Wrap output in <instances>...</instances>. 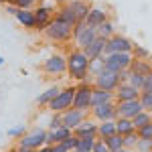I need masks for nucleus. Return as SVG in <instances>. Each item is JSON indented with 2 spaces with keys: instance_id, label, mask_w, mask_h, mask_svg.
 <instances>
[{
  "instance_id": "21",
  "label": "nucleus",
  "mask_w": 152,
  "mask_h": 152,
  "mask_svg": "<svg viewBox=\"0 0 152 152\" xmlns=\"http://www.w3.org/2000/svg\"><path fill=\"white\" fill-rule=\"evenodd\" d=\"M110 102H116L114 91H107V89L94 87V91H91V107H95V105H102V104H110Z\"/></svg>"
},
{
  "instance_id": "13",
  "label": "nucleus",
  "mask_w": 152,
  "mask_h": 152,
  "mask_svg": "<svg viewBox=\"0 0 152 152\" xmlns=\"http://www.w3.org/2000/svg\"><path fill=\"white\" fill-rule=\"evenodd\" d=\"M35 10V20H37V24H35V28L37 31H45L47 28V24L51 23V18L55 16V8L53 6H45V4H41V6H37V8H33Z\"/></svg>"
},
{
  "instance_id": "35",
  "label": "nucleus",
  "mask_w": 152,
  "mask_h": 152,
  "mask_svg": "<svg viewBox=\"0 0 152 152\" xmlns=\"http://www.w3.org/2000/svg\"><path fill=\"white\" fill-rule=\"evenodd\" d=\"M77 140H79V138H77L75 134H71L69 138H65L63 142H59V144H61L67 152H73V150H75V146H77Z\"/></svg>"
},
{
  "instance_id": "3",
  "label": "nucleus",
  "mask_w": 152,
  "mask_h": 152,
  "mask_svg": "<svg viewBox=\"0 0 152 152\" xmlns=\"http://www.w3.org/2000/svg\"><path fill=\"white\" fill-rule=\"evenodd\" d=\"M43 35L51 43H69V41H73V26L67 24L65 20H61L55 14L51 18V23L47 24V28L43 31Z\"/></svg>"
},
{
  "instance_id": "46",
  "label": "nucleus",
  "mask_w": 152,
  "mask_h": 152,
  "mask_svg": "<svg viewBox=\"0 0 152 152\" xmlns=\"http://www.w3.org/2000/svg\"><path fill=\"white\" fill-rule=\"evenodd\" d=\"M35 152H53V146H47V144H45V146H41V148H37Z\"/></svg>"
},
{
  "instance_id": "32",
  "label": "nucleus",
  "mask_w": 152,
  "mask_h": 152,
  "mask_svg": "<svg viewBox=\"0 0 152 152\" xmlns=\"http://www.w3.org/2000/svg\"><path fill=\"white\" fill-rule=\"evenodd\" d=\"M105 65H104V57H97V59H91L89 61V75H97L99 71H104Z\"/></svg>"
},
{
  "instance_id": "16",
  "label": "nucleus",
  "mask_w": 152,
  "mask_h": 152,
  "mask_svg": "<svg viewBox=\"0 0 152 152\" xmlns=\"http://www.w3.org/2000/svg\"><path fill=\"white\" fill-rule=\"evenodd\" d=\"M114 97H116V102H130V99H138L140 97V89H136V87H132L130 83L122 81L118 85V89L114 91Z\"/></svg>"
},
{
  "instance_id": "8",
  "label": "nucleus",
  "mask_w": 152,
  "mask_h": 152,
  "mask_svg": "<svg viewBox=\"0 0 152 152\" xmlns=\"http://www.w3.org/2000/svg\"><path fill=\"white\" fill-rule=\"evenodd\" d=\"M134 61V55L132 53H110V55H104V65L105 69L116 71V73H124V71L130 69Z\"/></svg>"
},
{
  "instance_id": "52",
  "label": "nucleus",
  "mask_w": 152,
  "mask_h": 152,
  "mask_svg": "<svg viewBox=\"0 0 152 152\" xmlns=\"http://www.w3.org/2000/svg\"><path fill=\"white\" fill-rule=\"evenodd\" d=\"M150 118H152V112H150Z\"/></svg>"
},
{
  "instance_id": "12",
  "label": "nucleus",
  "mask_w": 152,
  "mask_h": 152,
  "mask_svg": "<svg viewBox=\"0 0 152 152\" xmlns=\"http://www.w3.org/2000/svg\"><path fill=\"white\" fill-rule=\"evenodd\" d=\"M91 116L95 122H107V120H116L118 118V110H116V102L110 104H102L91 107Z\"/></svg>"
},
{
  "instance_id": "22",
  "label": "nucleus",
  "mask_w": 152,
  "mask_h": 152,
  "mask_svg": "<svg viewBox=\"0 0 152 152\" xmlns=\"http://www.w3.org/2000/svg\"><path fill=\"white\" fill-rule=\"evenodd\" d=\"M14 16H16V20L23 24L24 28H35L37 20H35V10L33 8H18Z\"/></svg>"
},
{
  "instance_id": "43",
  "label": "nucleus",
  "mask_w": 152,
  "mask_h": 152,
  "mask_svg": "<svg viewBox=\"0 0 152 152\" xmlns=\"http://www.w3.org/2000/svg\"><path fill=\"white\" fill-rule=\"evenodd\" d=\"M142 91H150L152 94V73H148L144 77V85H142Z\"/></svg>"
},
{
  "instance_id": "31",
  "label": "nucleus",
  "mask_w": 152,
  "mask_h": 152,
  "mask_svg": "<svg viewBox=\"0 0 152 152\" xmlns=\"http://www.w3.org/2000/svg\"><path fill=\"white\" fill-rule=\"evenodd\" d=\"M148 122H152V118H150V112H138L136 116L132 118V124H134V128L138 130V128H142V126H146Z\"/></svg>"
},
{
  "instance_id": "20",
  "label": "nucleus",
  "mask_w": 152,
  "mask_h": 152,
  "mask_svg": "<svg viewBox=\"0 0 152 152\" xmlns=\"http://www.w3.org/2000/svg\"><path fill=\"white\" fill-rule=\"evenodd\" d=\"M73 134L71 128H65V126H59L55 130H47V146H55L59 142H63L65 138H69Z\"/></svg>"
},
{
  "instance_id": "24",
  "label": "nucleus",
  "mask_w": 152,
  "mask_h": 152,
  "mask_svg": "<svg viewBox=\"0 0 152 152\" xmlns=\"http://www.w3.org/2000/svg\"><path fill=\"white\" fill-rule=\"evenodd\" d=\"M130 69L146 77L148 73H152V63H150V59H134L132 65H130Z\"/></svg>"
},
{
  "instance_id": "1",
  "label": "nucleus",
  "mask_w": 152,
  "mask_h": 152,
  "mask_svg": "<svg viewBox=\"0 0 152 152\" xmlns=\"http://www.w3.org/2000/svg\"><path fill=\"white\" fill-rule=\"evenodd\" d=\"M67 75L73 81H85L89 75V59L79 47L67 53Z\"/></svg>"
},
{
  "instance_id": "45",
  "label": "nucleus",
  "mask_w": 152,
  "mask_h": 152,
  "mask_svg": "<svg viewBox=\"0 0 152 152\" xmlns=\"http://www.w3.org/2000/svg\"><path fill=\"white\" fill-rule=\"evenodd\" d=\"M16 10H18L16 6H12V4H6V12H8V14H12V16H14V14H16Z\"/></svg>"
},
{
  "instance_id": "25",
  "label": "nucleus",
  "mask_w": 152,
  "mask_h": 152,
  "mask_svg": "<svg viewBox=\"0 0 152 152\" xmlns=\"http://www.w3.org/2000/svg\"><path fill=\"white\" fill-rule=\"evenodd\" d=\"M116 132L120 136H128L132 132H136V128H134L132 120H128V118H116Z\"/></svg>"
},
{
  "instance_id": "41",
  "label": "nucleus",
  "mask_w": 152,
  "mask_h": 152,
  "mask_svg": "<svg viewBox=\"0 0 152 152\" xmlns=\"http://www.w3.org/2000/svg\"><path fill=\"white\" fill-rule=\"evenodd\" d=\"M136 150L138 152H152V140H138Z\"/></svg>"
},
{
  "instance_id": "33",
  "label": "nucleus",
  "mask_w": 152,
  "mask_h": 152,
  "mask_svg": "<svg viewBox=\"0 0 152 152\" xmlns=\"http://www.w3.org/2000/svg\"><path fill=\"white\" fill-rule=\"evenodd\" d=\"M140 105L144 112H152V94L150 91H140Z\"/></svg>"
},
{
  "instance_id": "39",
  "label": "nucleus",
  "mask_w": 152,
  "mask_h": 152,
  "mask_svg": "<svg viewBox=\"0 0 152 152\" xmlns=\"http://www.w3.org/2000/svg\"><path fill=\"white\" fill-rule=\"evenodd\" d=\"M132 55H134V59H150V51L144 47H134V51H132Z\"/></svg>"
},
{
  "instance_id": "11",
  "label": "nucleus",
  "mask_w": 152,
  "mask_h": 152,
  "mask_svg": "<svg viewBox=\"0 0 152 152\" xmlns=\"http://www.w3.org/2000/svg\"><path fill=\"white\" fill-rule=\"evenodd\" d=\"M16 144L37 150V148H41V146H45V144H47V130H43V128L26 130V134H24L23 138H18Z\"/></svg>"
},
{
  "instance_id": "42",
  "label": "nucleus",
  "mask_w": 152,
  "mask_h": 152,
  "mask_svg": "<svg viewBox=\"0 0 152 152\" xmlns=\"http://www.w3.org/2000/svg\"><path fill=\"white\" fill-rule=\"evenodd\" d=\"M94 152H110V148L105 146L104 140H99V138H97V140H95V146H94Z\"/></svg>"
},
{
  "instance_id": "40",
  "label": "nucleus",
  "mask_w": 152,
  "mask_h": 152,
  "mask_svg": "<svg viewBox=\"0 0 152 152\" xmlns=\"http://www.w3.org/2000/svg\"><path fill=\"white\" fill-rule=\"evenodd\" d=\"M59 126H63V122H61V114L53 112V116H51V120H49V130H55V128H59Z\"/></svg>"
},
{
  "instance_id": "48",
  "label": "nucleus",
  "mask_w": 152,
  "mask_h": 152,
  "mask_svg": "<svg viewBox=\"0 0 152 152\" xmlns=\"http://www.w3.org/2000/svg\"><path fill=\"white\" fill-rule=\"evenodd\" d=\"M53 2H55V4H59V6H63V4H65L67 0H53Z\"/></svg>"
},
{
  "instance_id": "18",
  "label": "nucleus",
  "mask_w": 152,
  "mask_h": 152,
  "mask_svg": "<svg viewBox=\"0 0 152 152\" xmlns=\"http://www.w3.org/2000/svg\"><path fill=\"white\" fill-rule=\"evenodd\" d=\"M81 51L87 55L89 61H91V59H97V57H104V55H105V39L95 37L94 41H91L85 49H81Z\"/></svg>"
},
{
  "instance_id": "5",
  "label": "nucleus",
  "mask_w": 152,
  "mask_h": 152,
  "mask_svg": "<svg viewBox=\"0 0 152 152\" xmlns=\"http://www.w3.org/2000/svg\"><path fill=\"white\" fill-rule=\"evenodd\" d=\"M73 97H75V87L69 85V87H63L59 89V94L49 102L47 110L49 112H57V114H63L65 110L73 107Z\"/></svg>"
},
{
  "instance_id": "17",
  "label": "nucleus",
  "mask_w": 152,
  "mask_h": 152,
  "mask_svg": "<svg viewBox=\"0 0 152 152\" xmlns=\"http://www.w3.org/2000/svg\"><path fill=\"white\" fill-rule=\"evenodd\" d=\"M73 134H75L77 138H97V122L85 118L81 124L73 130Z\"/></svg>"
},
{
  "instance_id": "26",
  "label": "nucleus",
  "mask_w": 152,
  "mask_h": 152,
  "mask_svg": "<svg viewBox=\"0 0 152 152\" xmlns=\"http://www.w3.org/2000/svg\"><path fill=\"white\" fill-rule=\"evenodd\" d=\"M124 81L130 83L132 87H136V89H140L142 91V85H144V75H140V73H136V71H124Z\"/></svg>"
},
{
  "instance_id": "38",
  "label": "nucleus",
  "mask_w": 152,
  "mask_h": 152,
  "mask_svg": "<svg viewBox=\"0 0 152 152\" xmlns=\"http://www.w3.org/2000/svg\"><path fill=\"white\" fill-rule=\"evenodd\" d=\"M24 134H26V128L24 126H14V128L8 130V138H16L18 140V138H23Z\"/></svg>"
},
{
  "instance_id": "10",
  "label": "nucleus",
  "mask_w": 152,
  "mask_h": 152,
  "mask_svg": "<svg viewBox=\"0 0 152 152\" xmlns=\"http://www.w3.org/2000/svg\"><path fill=\"white\" fill-rule=\"evenodd\" d=\"M136 47V43L124 35H114L105 41V55L110 53H132Z\"/></svg>"
},
{
  "instance_id": "29",
  "label": "nucleus",
  "mask_w": 152,
  "mask_h": 152,
  "mask_svg": "<svg viewBox=\"0 0 152 152\" xmlns=\"http://www.w3.org/2000/svg\"><path fill=\"white\" fill-rule=\"evenodd\" d=\"M95 31H97V37H102V39H105V41H107L110 37L116 35V26H114V23H112V20H105V23H102L97 28H95Z\"/></svg>"
},
{
  "instance_id": "28",
  "label": "nucleus",
  "mask_w": 152,
  "mask_h": 152,
  "mask_svg": "<svg viewBox=\"0 0 152 152\" xmlns=\"http://www.w3.org/2000/svg\"><path fill=\"white\" fill-rule=\"evenodd\" d=\"M104 142H105V146L110 148V152H118V150H122V148H126L124 146V136H120V134L107 136Z\"/></svg>"
},
{
  "instance_id": "15",
  "label": "nucleus",
  "mask_w": 152,
  "mask_h": 152,
  "mask_svg": "<svg viewBox=\"0 0 152 152\" xmlns=\"http://www.w3.org/2000/svg\"><path fill=\"white\" fill-rule=\"evenodd\" d=\"M116 110H118V118H128V120H132L138 112H142V105H140V99L116 102Z\"/></svg>"
},
{
  "instance_id": "9",
  "label": "nucleus",
  "mask_w": 152,
  "mask_h": 152,
  "mask_svg": "<svg viewBox=\"0 0 152 152\" xmlns=\"http://www.w3.org/2000/svg\"><path fill=\"white\" fill-rule=\"evenodd\" d=\"M95 37H97V31H95L94 26H87L85 20L83 23H77L73 26V43H75V47L85 49Z\"/></svg>"
},
{
  "instance_id": "27",
  "label": "nucleus",
  "mask_w": 152,
  "mask_h": 152,
  "mask_svg": "<svg viewBox=\"0 0 152 152\" xmlns=\"http://www.w3.org/2000/svg\"><path fill=\"white\" fill-rule=\"evenodd\" d=\"M59 89H61V87H57V85H53V87L45 89L43 94L37 97V105H39V107H47L49 102H51V99H53V97H55V95L59 94Z\"/></svg>"
},
{
  "instance_id": "30",
  "label": "nucleus",
  "mask_w": 152,
  "mask_h": 152,
  "mask_svg": "<svg viewBox=\"0 0 152 152\" xmlns=\"http://www.w3.org/2000/svg\"><path fill=\"white\" fill-rule=\"evenodd\" d=\"M95 140H97V138H79L73 152H94Z\"/></svg>"
},
{
  "instance_id": "6",
  "label": "nucleus",
  "mask_w": 152,
  "mask_h": 152,
  "mask_svg": "<svg viewBox=\"0 0 152 152\" xmlns=\"http://www.w3.org/2000/svg\"><path fill=\"white\" fill-rule=\"evenodd\" d=\"M91 91H94V85L87 81H79L75 85V97H73V107L81 110V112H91Z\"/></svg>"
},
{
  "instance_id": "37",
  "label": "nucleus",
  "mask_w": 152,
  "mask_h": 152,
  "mask_svg": "<svg viewBox=\"0 0 152 152\" xmlns=\"http://www.w3.org/2000/svg\"><path fill=\"white\" fill-rule=\"evenodd\" d=\"M37 0H6V4H12L16 8H33Z\"/></svg>"
},
{
  "instance_id": "47",
  "label": "nucleus",
  "mask_w": 152,
  "mask_h": 152,
  "mask_svg": "<svg viewBox=\"0 0 152 152\" xmlns=\"http://www.w3.org/2000/svg\"><path fill=\"white\" fill-rule=\"evenodd\" d=\"M53 152H67V150H65L61 144H55V146H53Z\"/></svg>"
},
{
  "instance_id": "34",
  "label": "nucleus",
  "mask_w": 152,
  "mask_h": 152,
  "mask_svg": "<svg viewBox=\"0 0 152 152\" xmlns=\"http://www.w3.org/2000/svg\"><path fill=\"white\" fill-rule=\"evenodd\" d=\"M136 134H138L140 140H152V122H148L146 126L138 128V130H136Z\"/></svg>"
},
{
  "instance_id": "50",
  "label": "nucleus",
  "mask_w": 152,
  "mask_h": 152,
  "mask_svg": "<svg viewBox=\"0 0 152 152\" xmlns=\"http://www.w3.org/2000/svg\"><path fill=\"white\" fill-rule=\"evenodd\" d=\"M2 65H4V57L0 55V67H2Z\"/></svg>"
},
{
  "instance_id": "7",
  "label": "nucleus",
  "mask_w": 152,
  "mask_h": 152,
  "mask_svg": "<svg viewBox=\"0 0 152 152\" xmlns=\"http://www.w3.org/2000/svg\"><path fill=\"white\" fill-rule=\"evenodd\" d=\"M122 81H124V73H116V71L104 69L94 77V87L107 89V91H116L118 85H120Z\"/></svg>"
},
{
  "instance_id": "2",
  "label": "nucleus",
  "mask_w": 152,
  "mask_h": 152,
  "mask_svg": "<svg viewBox=\"0 0 152 152\" xmlns=\"http://www.w3.org/2000/svg\"><path fill=\"white\" fill-rule=\"evenodd\" d=\"M89 8H91V6H89L87 0H67L55 14H57L61 20H65L67 24L75 26L77 23H83V20H85Z\"/></svg>"
},
{
  "instance_id": "44",
  "label": "nucleus",
  "mask_w": 152,
  "mask_h": 152,
  "mask_svg": "<svg viewBox=\"0 0 152 152\" xmlns=\"http://www.w3.org/2000/svg\"><path fill=\"white\" fill-rule=\"evenodd\" d=\"M8 152H35L33 148H26V146H20V144H16V146H12Z\"/></svg>"
},
{
  "instance_id": "51",
  "label": "nucleus",
  "mask_w": 152,
  "mask_h": 152,
  "mask_svg": "<svg viewBox=\"0 0 152 152\" xmlns=\"http://www.w3.org/2000/svg\"><path fill=\"white\" fill-rule=\"evenodd\" d=\"M0 2H2V4H6V0H0Z\"/></svg>"
},
{
  "instance_id": "4",
  "label": "nucleus",
  "mask_w": 152,
  "mask_h": 152,
  "mask_svg": "<svg viewBox=\"0 0 152 152\" xmlns=\"http://www.w3.org/2000/svg\"><path fill=\"white\" fill-rule=\"evenodd\" d=\"M41 69L45 75L49 77H61L67 73V55H61V53H53L45 59V63L41 65Z\"/></svg>"
},
{
  "instance_id": "19",
  "label": "nucleus",
  "mask_w": 152,
  "mask_h": 152,
  "mask_svg": "<svg viewBox=\"0 0 152 152\" xmlns=\"http://www.w3.org/2000/svg\"><path fill=\"white\" fill-rule=\"evenodd\" d=\"M105 20H110V14H107L104 8H97V6H91L89 12H87V16H85V24H87V26H94V28H97V26L102 23H105Z\"/></svg>"
},
{
  "instance_id": "49",
  "label": "nucleus",
  "mask_w": 152,
  "mask_h": 152,
  "mask_svg": "<svg viewBox=\"0 0 152 152\" xmlns=\"http://www.w3.org/2000/svg\"><path fill=\"white\" fill-rule=\"evenodd\" d=\"M118 152H132L130 148H122V150H118Z\"/></svg>"
},
{
  "instance_id": "36",
  "label": "nucleus",
  "mask_w": 152,
  "mask_h": 152,
  "mask_svg": "<svg viewBox=\"0 0 152 152\" xmlns=\"http://www.w3.org/2000/svg\"><path fill=\"white\" fill-rule=\"evenodd\" d=\"M138 140H140V138H138V134H136V132H132V134H128V136H124V146L130 148V150H134V148H136V144H138Z\"/></svg>"
},
{
  "instance_id": "23",
  "label": "nucleus",
  "mask_w": 152,
  "mask_h": 152,
  "mask_svg": "<svg viewBox=\"0 0 152 152\" xmlns=\"http://www.w3.org/2000/svg\"><path fill=\"white\" fill-rule=\"evenodd\" d=\"M116 132V120H107V122H99L97 124V138L105 140L107 136H114Z\"/></svg>"
},
{
  "instance_id": "14",
  "label": "nucleus",
  "mask_w": 152,
  "mask_h": 152,
  "mask_svg": "<svg viewBox=\"0 0 152 152\" xmlns=\"http://www.w3.org/2000/svg\"><path fill=\"white\" fill-rule=\"evenodd\" d=\"M85 118H87V112H81V110H77V107H69V110H65V112L61 114V122H63L65 128L75 130Z\"/></svg>"
}]
</instances>
